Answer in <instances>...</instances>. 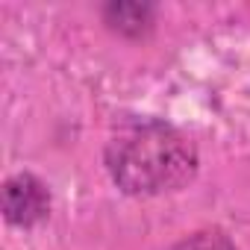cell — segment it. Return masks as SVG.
Returning a JSON list of instances; mask_svg holds the SVG:
<instances>
[{"instance_id": "1", "label": "cell", "mask_w": 250, "mask_h": 250, "mask_svg": "<svg viewBox=\"0 0 250 250\" xmlns=\"http://www.w3.org/2000/svg\"><path fill=\"white\" fill-rule=\"evenodd\" d=\"M109 168L127 191H162L191 177L194 153L174 130L142 124L112 142Z\"/></svg>"}, {"instance_id": "2", "label": "cell", "mask_w": 250, "mask_h": 250, "mask_svg": "<svg viewBox=\"0 0 250 250\" xmlns=\"http://www.w3.org/2000/svg\"><path fill=\"white\" fill-rule=\"evenodd\" d=\"M47 191L36 177H15L6 183L3 191V206H6V218L12 224H33L47 212Z\"/></svg>"}]
</instances>
